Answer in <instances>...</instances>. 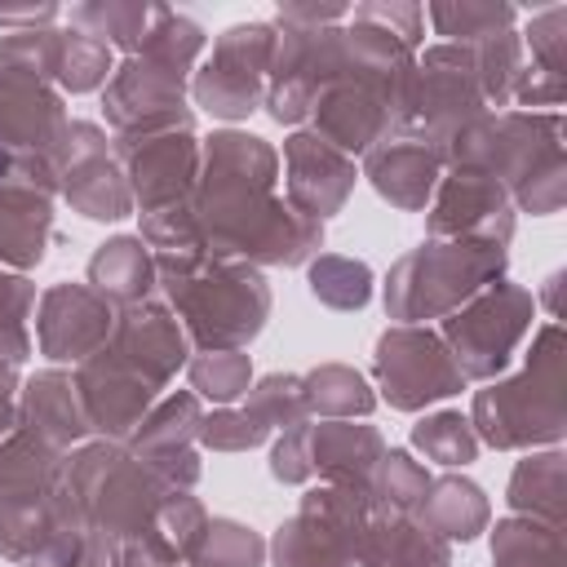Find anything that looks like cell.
I'll use <instances>...</instances> for the list:
<instances>
[{"label":"cell","mask_w":567,"mask_h":567,"mask_svg":"<svg viewBox=\"0 0 567 567\" xmlns=\"http://www.w3.org/2000/svg\"><path fill=\"white\" fill-rule=\"evenodd\" d=\"M155 279L195 350H248L270 319V284L257 266L190 252H155Z\"/></svg>","instance_id":"1"},{"label":"cell","mask_w":567,"mask_h":567,"mask_svg":"<svg viewBox=\"0 0 567 567\" xmlns=\"http://www.w3.org/2000/svg\"><path fill=\"white\" fill-rule=\"evenodd\" d=\"M567 341L558 319L540 323L532 332V350L523 354V368L514 377L483 381L470 399V425L474 439L496 447V452H536V447H558L567 430L563 412V368Z\"/></svg>","instance_id":"2"},{"label":"cell","mask_w":567,"mask_h":567,"mask_svg":"<svg viewBox=\"0 0 567 567\" xmlns=\"http://www.w3.org/2000/svg\"><path fill=\"white\" fill-rule=\"evenodd\" d=\"M208 257L244 266H306L323 248V221L297 213L275 190L195 186L190 195Z\"/></svg>","instance_id":"3"},{"label":"cell","mask_w":567,"mask_h":567,"mask_svg":"<svg viewBox=\"0 0 567 567\" xmlns=\"http://www.w3.org/2000/svg\"><path fill=\"white\" fill-rule=\"evenodd\" d=\"M509 248L483 239H421L385 275V315L394 323H430L461 310L474 292L505 279Z\"/></svg>","instance_id":"4"},{"label":"cell","mask_w":567,"mask_h":567,"mask_svg":"<svg viewBox=\"0 0 567 567\" xmlns=\"http://www.w3.org/2000/svg\"><path fill=\"white\" fill-rule=\"evenodd\" d=\"M66 492L93 532L124 545L142 536V527L173 487L155 470H146L124 443L89 439L66 452Z\"/></svg>","instance_id":"5"},{"label":"cell","mask_w":567,"mask_h":567,"mask_svg":"<svg viewBox=\"0 0 567 567\" xmlns=\"http://www.w3.org/2000/svg\"><path fill=\"white\" fill-rule=\"evenodd\" d=\"M532 319H536V297L514 279H496L483 292H474L461 310L443 315L434 332L452 350L465 381H496L527 341Z\"/></svg>","instance_id":"6"},{"label":"cell","mask_w":567,"mask_h":567,"mask_svg":"<svg viewBox=\"0 0 567 567\" xmlns=\"http://www.w3.org/2000/svg\"><path fill=\"white\" fill-rule=\"evenodd\" d=\"M368 518V492L337 483L306 487L297 514L284 518L275 540L266 545L270 567H359Z\"/></svg>","instance_id":"7"},{"label":"cell","mask_w":567,"mask_h":567,"mask_svg":"<svg viewBox=\"0 0 567 567\" xmlns=\"http://www.w3.org/2000/svg\"><path fill=\"white\" fill-rule=\"evenodd\" d=\"M478 115H487V102H483V89L474 75V53L461 44L421 49L416 66H412L408 97H403L399 133L421 137L443 155V146Z\"/></svg>","instance_id":"8"},{"label":"cell","mask_w":567,"mask_h":567,"mask_svg":"<svg viewBox=\"0 0 567 567\" xmlns=\"http://www.w3.org/2000/svg\"><path fill=\"white\" fill-rule=\"evenodd\" d=\"M372 381L394 412H425L470 385L430 323H390L372 350Z\"/></svg>","instance_id":"9"},{"label":"cell","mask_w":567,"mask_h":567,"mask_svg":"<svg viewBox=\"0 0 567 567\" xmlns=\"http://www.w3.org/2000/svg\"><path fill=\"white\" fill-rule=\"evenodd\" d=\"M275 27L270 22H235L213 40V53L190 75V97L213 120H248L266 102Z\"/></svg>","instance_id":"10"},{"label":"cell","mask_w":567,"mask_h":567,"mask_svg":"<svg viewBox=\"0 0 567 567\" xmlns=\"http://www.w3.org/2000/svg\"><path fill=\"white\" fill-rule=\"evenodd\" d=\"M275 27L270 75H266V111L275 124H301L315 115V102L332 84L341 66V22L337 27Z\"/></svg>","instance_id":"11"},{"label":"cell","mask_w":567,"mask_h":567,"mask_svg":"<svg viewBox=\"0 0 567 567\" xmlns=\"http://www.w3.org/2000/svg\"><path fill=\"white\" fill-rule=\"evenodd\" d=\"M190 80L151 62L146 53L124 58L106 89H102V111L115 137H142L159 128H195V111L186 106Z\"/></svg>","instance_id":"12"},{"label":"cell","mask_w":567,"mask_h":567,"mask_svg":"<svg viewBox=\"0 0 567 567\" xmlns=\"http://www.w3.org/2000/svg\"><path fill=\"white\" fill-rule=\"evenodd\" d=\"M425 239H483L509 248L514 239V204L509 190L483 168H443L430 204H425Z\"/></svg>","instance_id":"13"},{"label":"cell","mask_w":567,"mask_h":567,"mask_svg":"<svg viewBox=\"0 0 567 567\" xmlns=\"http://www.w3.org/2000/svg\"><path fill=\"white\" fill-rule=\"evenodd\" d=\"M111 155L128 177L133 208L151 213L182 204L199 182V137L195 128H159L142 137H111Z\"/></svg>","instance_id":"14"},{"label":"cell","mask_w":567,"mask_h":567,"mask_svg":"<svg viewBox=\"0 0 567 567\" xmlns=\"http://www.w3.org/2000/svg\"><path fill=\"white\" fill-rule=\"evenodd\" d=\"M115 328V306L89 284H53L35 301V341L49 363H84L106 350Z\"/></svg>","instance_id":"15"},{"label":"cell","mask_w":567,"mask_h":567,"mask_svg":"<svg viewBox=\"0 0 567 567\" xmlns=\"http://www.w3.org/2000/svg\"><path fill=\"white\" fill-rule=\"evenodd\" d=\"M106 350L120 363H128L137 377H146L155 390H168V381L177 377V368H186V359L195 354L182 319L159 297L115 310V328H111Z\"/></svg>","instance_id":"16"},{"label":"cell","mask_w":567,"mask_h":567,"mask_svg":"<svg viewBox=\"0 0 567 567\" xmlns=\"http://www.w3.org/2000/svg\"><path fill=\"white\" fill-rule=\"evenodd\" d=\"M75 385L89 412V425L106 443H128L142 425V416L155 408L164 390H155L146 377H137L128 363H120L111 350H97L75 368Z\"/></svg>","instance_id":"17"},{"label":"cell","mask_w":567,"mask_h":567,"mask_svg":"<svg viewBox=\"0 0 567 567\" xmlns=\"http://www.w3.org/2000/svg\"><path fill=\"white\" fill-rule=\"evenodd\" d=\"M359 168L350 155H341L332 142H323L315 128H297L284 142V186L288 204L315 221H328L346 208L354 195Z\"/></svg>","instance_id":"18"},{"label":"cell","mask_w":567,"mask_h":567,"mask_svg":"<svg viewBox=\"0 0 567 567\" xmlns=\"http://www.w3.org/2000/svg\"><path fill=\"white\" fill-rule=\"evenodd\" d=\"M66 124V102L44 75L0 66V142L13 155H53Z\"/></svg>","instance_id":"19"},{"label":"cell","mask_w":567,"mask_h":567,"mask_svg":"<svg viewBox=\"0 0 567 567\" xmlns=\"http://www.w3.org/2000/svg\"><path fill=\"white\" fill-rule=\"evenodd\" d=\"M18 425L31 430L35 439H44L58 452H75L80 443L93 439L75 372L66 368H40L35 377L22 381L18 390Z\"/></svg>","instance_id":"20"},{"label":"cell","mask_w":567,"mask_h":567,"mask_svg":"<svg viewBox=\"0 0 567 567\" xmlns=\"http://www.w3.org/2000/svg\"><path fill=\"white\" fill-rule=\"evenodd\" d=\"M363 177L368 186L399 213H425L439 177H443V155L421 142V137H385L363 155Z\"/></svg>","instance_id":"21"},{"label":"cell","mask_w":567,"mask_h":567,"mask_svg":"<svg viewBox=\"0 0 567 567\" xmlns=\"http://www.w3.org/2000/svg\"><path fill=\"white\" fill-rule=\"evenodd\" d=\"M208 527V509L190 492H168L142 536L120 545V567H190L195 545Z\"/></svg>","instance_id":"22"},{"label":"cell","mask_w":567,"mask_h":567,"mask_svg":"<svg viewBox=\"0 0 567 567\" xmlns=\"http://www.w3.org/2000/svg\"><path fill=\"white\" fill-rule=\"evenodd\" d=\"M385 439L368 421H310V470L319 483L368 492Z\"/></svg>","instance_id":"23"},{"label":"cell","mask_w":567,"mask_h":567,"mask_svg":"<svg viewBox=\"0 0 567 567\" xmlns=\"http://www.w3.org/2000/svg\"><path fill=\"white\" fill-rule=\"evenodd\" d=\"M53 235V195L31 182H0V266L4 270H35L49 252Z\"/></svg>","instance_id":"24"},{"label":"cell","mask_w":567,"mask_h":567,"mask_svg":"<svg viewBox=\"0 0 567 567\" xmlns=\"http://www.w3.org/2000/svg\"><path fill=\"white\" fill-rule=\"evenodd\" d=\"M279 182V151L244 128H217L199 142V182L195 186H248L275 190Z\"/></svg>","instance_id":"25"},{"label":"cell","mask_w":567,"mask_h":567,"mask_svg":"<svg viewBox=\"0 0 567 567\" xmlns=\"http://www.w3.org/2000/svg\"><path fill=\"white\" fill-rule=\"evenodd\" d=\"M89 288L102 292L115 310L151 301L159 292L155 279V252L142 244V235H111L89 257Z\"/></svg>","instance_id":"26"},{"label":"cell","mask_w":567,"mask_h":567,"mask_svg":"<svg viewBox=\"0 0 567 567\" xmlns=\"http://www.w3.org/2000/svg\"><path fill=\"white\" fill-rule=\"evenodd\" d=\"M66 487V452L49 447L31 430L0 439V501H40Z\"/></svg>","instance_id":"27"},{"label":"cell","mask_w":567,"mask_h":567,"mask_svg":"<svg viewBox=\"0 0 567 567\" xmlns=\"http://www.w3.org/2000/svg\"><path fill=\"white\" fill-rule=\"evenodd\" d=\"M199 421H204V408L190 390H168L155 399V408L142 416L137 434L124 443L142 465H164L173 456H186L195 452L199 443Z\"/></svg>","instance_id":"28"},{"label":"cell","mask_w":567,"mask_h":567,"mask_svg":"<svg viewBox=\"0 0 567 567\" xmlns=\"http://www.w3.org/2000/svg\"><path fill=\"white\" fill-rule=\"evenodd\" d=\"M416 518L434 536H443L447 545H456V540L465 545V540H478L492 527V501L474 478L439 474V478H430V492H425Z\"/></svg>","instance_id":"29"},{"label":"cell","mask_w":567,"mask_h":567,"mask_svg":"<svg viewBox=\"0 0 567 567\" xmlns=\"http://www.w3.org/2000/svg\"><path fill=\"white\" fill-rule=\"evenodd\" d=\"M359 567H452V545L421 518H368Z\"/></svg>","instance_id":"30"},{"label":"cell","mask_w":567,"mask_h":567,"mask_svg":"<svg viewBox=\"0 0 567 567\" xmlns=\"http://www.w3.org/2000/svg\"><path fill=\"white\" fill-rule=\"evenodd\" d=\"M505 501L523 518H540V523L563 527V518H567V456H563V447L527 452L509 474Z\"/></svg>","instance_id":"31"},{"label":"cell","mask_w":567,"mask_h":567,"mask_svg":"<svg viewBox=\"0 0 567 567\" xmlns=\"http://www.w3.org/2000/svg\"><path fill=\"white\" fill-rule=\"evenodd\" d=\"M58 195L71 204V213H80L89 221H124L133 213V190H128V177L115 164V155H97V159L66 168Z\"/></svg>","instance_id":"32"},{"label":"cell","mask_w":567,"mask_h":567,"mask_svg":"<svg viewBox=\"0 0 567 567\" xmlns=\"http://www.w3.org/2000/svg\"><path fill=\"white\" fill-rule=\"evenodd\" d=\"M301 390L315 421H368V412L377 408V390L350 363H319L301 372Z\"/></svg>","instance_id":"33"},{"label":"cell","mask_w":567,"mask_h":567,"mask_svg":"<svg viewBox=\"0 0 567 567\" xmlns=\"http://www.w3.org/2000/svg\"><path fill=\"white\" fill-rule=\"evenodd\" d=\"M155 13H159V4H142V0H89V4L71 9V27L120 49L124 58H133V53H142V44L151 35Z\"/></svg>","instance_id":"34"},{"label":"cell","mask_w":567,"mask_h":567,"mask_svg":"<svg viewBox=\"0 0 567 567\" xmlns=\"http://www.w3.org/2000/svg\"><path fill=\"white\" fill-rule=\"evenodd\" d=\"M430 470L408 452V447H385V456L377 461L372 487H368V505L381 518H416L425 492H430Z\"/></svg>","instance_id":"35"},{"label":"cell","mask_w":567,"mask_h":567,"mask_svg":"<svg viewBox=\"0 0 567 567\" xmlns=\"http://www.w3.org/2000/svg\"><path fill=\"white\" fill-rule=\"evenodd\" d=\"M115 71V49L75 31V27H58V49H53V66H49V84L58 93H93L106 89Z\"/></svg>","instance_id":"36"},{"label":"cell","mask_w":567,"mask_h":567,"mask_svg":"<svg viewBox=\"0 0 567 567\" xmlns=\"http://www.w3.org/2000/svg\"><path fill=\"white\" fill-rule=\"evenodd\" d=\"M492 567H567L563 527L509 514L492 527Z\"/></svg>","instance_id":"37"},{"label":"cell","mask_w":567,"mask_h":567,"mask_svg":"<svg viewBox=\"0 0 567 567\" xmlns=\"http://www.w3.org/2000/svg\"><path fill=\"white\" fill-rule=\"evenodd\" d=\"M306 288H310V297H315L319 306L350 315V310H363V306L372 301L377 279H372V266L359 261V257L319 252V257L306 261Z\"/></svg>","instance_id":"38"},{"label":"cell","mask_w":567,"mask_h":567,"mask_svg":"<svg viewBox=\"0 0 567 567\" xmlns=\"http://www.w3.org/2000/svg\"><path fill=\"white\" fill-rule=\"evenodd\" d=\"M190 394L217 408H235L252 385V354L248 350H195L186 359Z\"/></svg>","instance_id":"39"},{"label":"cell","mask_w":567,"mask_h":567,"mask_svg":"<svg viewBox=\"0 0 567 567\" xmlns=\"http://www.w3.org/2000/svg\"><path fill=\"white\" fill-rule=\"evenodd\" d=\"M425 18L434 22L439 35H447L443 44L474 49L487 35L514 31V18L518 13H514V4H492V0H443V4H430Z\"/></svg>","instance_id":"40"},{"label":"cell","mask_w":567,"mask_h":567,"mask_svg":"<svg viewBox=\"0 0 567 567\" xmlns=\"http://www.w3.org/2000/svg\"><path fill=\"white\" fill-rule=\"evenodd\" d=\"M470 53H474V75H478V89H483L487 111L509 106L514 102V89L523 80V66H527L523 35L518 31H501V35L478 40Z\"/></svg>","instance_id":"41"},{"label":"cell","mask_w":567,"mask_h":567,"mask_svg":"<svg viewBox=\"0 0 567 567\" xmlns=\"http://www.w3.org/2000/svg\"><path fill=\"white\" fill-rule=\"evenodd\" d=\"M412 447L434 461V465H447V470H465L474 456H478V439H474V425L470 416L443 408V412H425L416 425H412Z\"/></svg>","instance_id":"42"},{"label":"cell","mask_w":567,"mask_h":567,"mask_svg":"<svg viewBox=\"0 0 567 567\" xmlns=\"http://www.w3.org/2000/svg\"><path fill=\"white\" fill-rule=\"evenodd\" d=\"M204 27L195 22V18H186V13H177V9H168V4H159V13H155V27H151V35H146V44H142V53L151 58V62H159V66H168V71H177V75H195V66H199V53H204Z\"/></svg>","instance_id":"43"},{"label":"cell","mask_w":567,"mask_h":567,"mask_svg":"<svg viewBox=\"0 0 567 567\" xmlns=\"http://www.w3.org/2000/svg\"><path fill=\"white\" fill-rule=\"evenodd\" d=\"M266 563V540L239 518H208L190 567H261Z\"/></svg>","instance_id":"44"},{"label":"cell","mask_w":567,"mask_h":567,"mask_svg":"<svg viewBox=\"0 0 567 567\" xmlns=\"http://www.w3.org/2000/svg\"><path fill=\"white\" fill-rule=\"evenodd\" d=\"M22 567H120V545L93 527H62Z\"/></svg>","instance_id":"45"},{"label":"cell","mask_w":567,"mask_h":567,"mask_svg":"<svg viewBox=\"0 0 567 567\" xmlns=\"http://www.w3.org/2000/svg\"><path fill=\"white\" fill-rule=\"evenodd\" d=\"M248 408L270 425V430H288L297 421H310L306 412V390H301V377L297 372H266V377H252L248 385Z\"/></svg>","instance_id":"46"},{"label":"cell","mask_w":567,"mask_h":567,"mask_svg":"<svg viewBox=\"0 0 567 567\" xmlns=\"http://www.w3.org/2000/svg\"><path fill=\"white\" fill-rule=\"evenodd\" d=\"M275 430L244 403V408H213L199 421V447L208 452H252L270 439Z\"/></svg>","instance_id":"47"},{"label":"cell","mask_w":567,"mask_h":567,"mask_svg":"<svg viewBox=\"0 0 567 567\" xmlns=\"http://www.w3.org/2000/svg\"><path fill=\"white\" fill-rule=\"evenodd\" d=\"M137 235H142V244H146L151 252H190V248H204L199 221H195V204H190V199L142 213V230H137Z\"/></svg>","instance_id":"48"},{"label":"cell","mask_w":567,"mask_h":567,"mask_svg":"<svg viewBox=\"0 0 567 567\" xmlns=\"http://www.w3.org/2000/svg\"><path fill=\"white\" fill-rule=\"evenodd\" d=\"M523 49H532L527 66H536V71H545L554 80H567V9L549 4V9L532 13Z\"/></svg>","instance_id":"49"},{"label":"cell","mask_w":567,"mask_h":567,"mask_svg":"<svg viewBox=\"0 0 567 567\" xmlns=\"http://www.w3.org/2000/svg\"><path fill=\"white\" fill-rule=\"evenodd\" d=\"M270 478L284 487H306L315 478L310 470V421H297L288 430H279L275 447H270Z\"/></svg>","instance_id":"50"},{"label":"cell","mask_w":567,"mask_h":567,"mask_svg":"<svg viewBox=\"0 0 567 567\" xmlns=\"http://www.w3.org/2000/svg\"><path fill=\"white\" fill-rule=\"evenodd\" d=\"M354 18L377 22L381 31H390L394 40H403L412 53H421L425 40V9L421 4H403V0H377V4H354Z\"/></svg>","instance_id":"51"},{"label":"cell","mask_w":567,"mask_h":567,"mask_svg":"<svg viewBox=\"0 0 567 567\" xmlns=\"http://www.w3.org/2000/svg\"><path fill=\"white\" fill-rule=\"evenodd\" d=\"M97 155H111V137H106V128L93 124V120H71L66 133H62V142L53 146L58 173H66V168H75V164H84V159H97Z\"/></svg>","instance_id":"52"},{"label":"cell","mask_w":567,"mask_h":567,"mask_svg":"<svg viewBox=\"0 0 567 567\" xmlns=\"http://www.w3.org/2000/svg\"><path fill=\"white\" fill-rule=\"evenodd\" d=\"M35 301H40V297H35V284H31L27 275L0 266V332H18V328H27Z\"/></svg>","instance_id":"53"},{"label":"cell","mask_w":567,"mask_h":567,"mask_svg":"<svg viewBox=\"0 0 567 567\" xmlns=\"http://www.w3.org/2000/svg\"><path fill=\"white\" fill-rule=\"evenodd\" d=\"M346 18H350L346 4H279L275 13V22H288V27H337Z\"/></svg>","instance_id":"54"},{"label":"cell","mask_w":567,"mask_h":567,"mask_svg":"<svg viewBox=\"0 0 567 567\" xmlns=\"http://www.w3.org/2000/svg\"><path fill=\"white\" fill-rule=\"evenodd\" d=\"M18 390H22L18 368L0 359V439L18 430Z\"/></svg>","instance_id":"55"},{"label":"cell","mask_w":567,"mask_h":567,"mask_svg":"<svg viewBox=\"0 0 567 567\" xmlns=\"http://www.w3.org/2000/svg\"><path fill=\"white\" fill-rule=\"evenodd\" d=\"M58 18V4H22V9H0V31H31V27H49Z\"/></svg>","instance_id":"56"},{"label":"cell","mask_w":567,"mask_h":567,"mask_svg":"<svg viewBox=\"0 0 567 567\" xmlns=\"http://www.w3.org/2000/svg\"><path fill=\"white\" fill-rule=\"evenodd\" d=\"M558 284H563V275H549L545 279V301H549V315L558 319Z\"/></svg>","instance_id":"57"},{"label":"cell","mask_w":567,"mask_h":567,"mask_svg":"<svg viewBox=\"0 0 567 567\" xmlns=\"http://www.w3.org/2000/svg\"><path fill=\"white\" fill-rule=\"evenodd\" d=\"M13 159H18V155H13V151L0 142V182H9V177H13Z\"/></svg>","instance_id":"58"}]
</instances>
